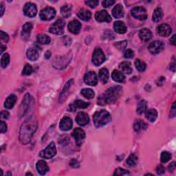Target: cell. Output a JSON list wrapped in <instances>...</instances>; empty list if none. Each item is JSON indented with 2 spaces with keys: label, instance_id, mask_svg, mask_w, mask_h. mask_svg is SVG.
I'll use <instances>...</instances> for the list:
<instances>
[{
  "label": "cell",
  "instance_id": "obj_1",
  "mask_svg": "<svg viewBox=\"0 0 176 176\" xmlns=\"http://www.w3.org/2000/svg\"><path fill=\"white\" fill-rule=\"evenodd\" d=\"M37 128V122L33 117L25 121L21 125L19 132V141L25 145L30 142L32 137Z\"/></svg>",
  "mask_w": 176,
  "mask_h": 176
},
{
  "label": "cell",
  "instance_id": "obj_2",
  "mask_svg": "<svg viewBox=\"0 0 176 176\" xmlns=\"http://www.w3.org/2000/svg\"><path fill=\"white\" fill-rule=\"evenodd\" d=\"M122 92L123 88L121 86H116L109 88L105 93L99 96L97 103L99 104V105H106L115 103L121 95Z\"/></svg>",
  "mask_w": 176,
  "mask_h": 176
},
{
  "label": "cell",
  "instance_id": "obj_3",
  "mask_svg": "<svg viewBox=\"0 0 176 176\" xmlns=\"http://www.w3.org/2000/svg\"><path fill=\"white\" fill-rule=\"evenodd\" d=\"M111 120H112V117H111L110 113L106 110L101 109L97 111L94 113V123L97 128L101 127L107 125L111 121Z\"/></svg>",
  "mask_w": 176,
  "mask_h": 176
},
{
  "label": "cell",
  "instance_id": "obj_4",
  "mask_svg": "<svg viewBox=\"0 0 176 176\" xmlns=\"http://www.w3.org/2000/svg\"><path fill=\"white\" fill-rule=\"evenodd\" d=\"M56 145H55V143L54 142H52L46 146V148L42 150L40 152L39 155L40 157L44 159H51L56 155Z\"/></svg>",
  "mask_w": 176,
  "mask_h": 176
},
{
  "label": "cell",
  "instance_id": "obj_5",
  "mask_svg": "<svg viewBox=\"0 0 176 176\" xmlns=\"http://www.w3.org/2000/svg\"><path fill=\"white\" fill-rule=\"evenodd\" d=\"M106 60L105 54L100 48H96L92 56V62L96 66L102 65Z\"/></svg>",
  "mask_w": 176,
  "mask_h": 176
},
{
  "label": "cell",
  "instance_id": "obj_6",
  "mask_svg": "<svg viewBox=\"0 0 176 176\" xmlns=\"http://www.w3.org/2000/svg\"><path fill=\"white\" fill-rule=\"evenodd\" d=\"M56 15V11L52 7H46L40 12V18L43 21H50Z\"/></svg>",
  "mask_w": 176,
  "mask_h": 176
},
{
  "label": "cell",
  "instance_id": "obj_7",
  "mask_svg": "<svg viewBox=\"0 0 176 176\" xmlns=\"http://www.w3.org/2000/svg\"><path fill=\"white\" fill-rule=\"evenodd\" d=\"M65 26V21L63 19H58V20L51 25L49 28V31L51 33L60 35L63 33Z\"/></svg>",
  "mask_w": 176,
  "mask_h": 176
},
{
  "label": "cell",
  "instance_id": "obj_8",
  "mask_svg": "<svg viewBox=\"0 0 176 176\" xmlns=\"http://www.w3.org/2000/svg\"><path fill=\"white\" fill-rule=\"evenodd\" d=\"M30 100H31V97L30 94L27 93L25 95L24 99H23L22 102L21 103V105L19 107V112H18V116L19 118H21V117L24 116L25 115V113L27 112V110L29 107V104L30 103Z\"/></svg>",
  "mask_w": 176,
  "mask_h": 176
},
{
  "label": "cell",
  "instance_id": "obj_9",
  "mask_svg": "<svg viewBox=\"0 0 176 176\" xmlns=\"http://www.w3.org/2000/svg\"><path fill=\"white\" fill-rule=\"evenodd\" d=\"M132 15L135 19L141 21H144L147 18V12L146 9L141 6L133 8L132 10Z\"/></svg>",
  "mask_w": 176,
  "mask_h": 176
},
{
  "label": "cell",
  "instance_id": "obj_10",
  "mask_svg": "<svg viewBox=\"0 0 176 176\" xmlns=\"http://www.w3.org/2000/svg\"><path fill=\"white\" fill-rule=\"evenodd\" d=\"M164 48V44L161 41H155L152 42L148 48L150 53L152 54H158L163 50Z\"/></svg>",
  "mask_w": 176,
  "mask_h": 176
},
{
  "label": "cell",
  "instance_id": "obj_11",
  "mask_svg": "<svg viewBox=\"0 0 176 176\" xmlns=\"http://www.w3.org/2000/svg\"><path fill=\"white\" fill-rule=\"evenodd\" d=\"M24 13L27 17H35L37 13V6L33 3H27L24 8Z\"/></svg>",
  "mask_w": 176,
  "mask_h": 176
},
{
  "label": "cell",
  "instance_id": "obj_12",
  "mask_svg": "<svg viewBox=\"0 0 176 176\" xmlns=\"http://www.w3.org/2000/svg\"><path fill=\"white\" fill-rule=\"evenodd\" d=\"M84 82L90 86H95L98 83V78L95 72H88L84 76Z\"/></svg>",
  "mask_w": 176,
  "mask_h": 176
},
{
  "label": "cell",
  "instance_id": "obj_13",
  "mask_svg": "<svg viewBox=\"0 0 176 176\" xmlns=\"http://www.w3.org/2000/svg\"><path fill=\"white\" fill-rule=\"evenodd\" d=\"M72 136L74 138L76 141L77 145H81L83 141L86 138V133L81 128H76L72 133Z\"/></svg>",
  "mask_w": 176,
  "mask_h": 176
},
{
  "label": "cell",
  "instance_id": "obj_14",
  "mask_svg": "<svg viewBox=\"0 0 176 176\" xmlns=\"http://www.w3.org/2000/svg\"><path fill=\"white\" fill-rule=\"evenodd\" d=\"M95 18L96 20L100 23L110 22L111 20H112V19H111V17L108 12H107L106 11H104V10L96 12L95 14Z\"/></svg>",
  "mask_w": 176,
  "mask_h": 176
},
{
  "label": "cell",
  "instance_id": "obj_15",
  "mask_svg": "<svg viewBox=\"0 0 176 176\" xmlns=\"http://www.w3.org/2000/svg\"><path fill=\"white\" fill-rule=\"evenodd\" d=\"M59 127L62 131H69L72 127V120L70 117H63L60 122Z\"/></svg>",
  "mask_w": 176,
  "mask_h": 176
},
{
  "label": "cell",
  "instance_id": "obj_16",
  "mask_svg": "<svg viewBox=\"0 0 176 176\" xmlns=\"http://www.w3.org/2000/svg\"><path fill=\"white\" fill-rule=\"evenodd\" d=\"M157 32L158 35L162 36V37H168L171 35L172 29L169 25L167 24H162L158 26Z\"/></svg>",
  "mask_w": 176,
  "mask_h": 176
},
{
  "label": "cell",
  "instance_id": "obj_17",
  "mask_svg": "<svg viewBox=\"0 0 176 176\" xmlns=\"http://www.w3.org/2000/svg\"><path fill=\"white\" fill-rule=\"evenodd\" d=\"M76 121L80 126H85L90 122L89 116L85 112H79L76 117Z\"/></svg>",
  "mask_w": 176,
  "mask_h": 176
},
{
  "label": "cell",
  "instance_id": "obj_18",
  "mask_svg": "<svg viewBox=\"0 0 176 176\" xmlns=\"http://www.w3.org/2000/svg\"><path fill=\"white\" fill-rule=\"evenodd\" d=\"M36 169H37L39 174L42 175H45L49 170H50L47 162L43 160L37 162V164H36Z\"/></svg>",
  "mask_w": 176,
  "mask_h": 176
},
{
  "label": "cell",
  "instance_id": "obj_19",
  "mask_svg": "<svg viewBox=\"0 0 176 176\" xmlns=\"http://www.w3.org/2000/svg\"><path fill=\"white\" fill-rule=\"evenodd\" d=\"M68 30L73 34H79L81 30V24L78 20H73L72 21H70L68 24Z\"/></svg>",
  "mask_w": 176,
  "mask_h": 176
},
{
  "label": "cell",
  "instance_id": "obj_20",
  "mask_svg": "<svg viewBox=\"0 0 176 176\" xmlns=\"http://www.w3.org/2000/svg\"><path fill=\"white\" fill-rule=\"evenodd\" d=\"M32 29V24L30 22H27L24 25L22 28L21 31V37L24 39H28L29 37H30V32Z\"/></svg>",
  "mask_w": 176,
  "mask_h": 176
},
{
  "label": "cell",
  "instance_id": "obj_21",
  "mask_svg": "<svg viewBox=\"0 0 176 176\" xmlns=\"http://www.w3.org/2000/svg\"><path fill=\"white\" fill-rule=\"evenodd\" d=\"M139 37L143 41H148L152 37V32L148 28H144L139 32Z\"/></svg>",
  "mask_w": 176,
  "mask_h": 176
},
{
  "label": "cell",
  "instance_id": "obj_22",
  "mask_svg": "<svg viewBox=\"0 0 176 176\" xmlns=\"http://www.w3.org/2000/svg\"><path fill=\"white\" fill-rule=\"evenodd\" d=\"M113 28L118 34H125L127 32V27L123 21H117L113 24Z\"/></svg>",
  "mask_w": 176,
  "mask_h": 176
},
{
  "label": "cell",
  "instance_id": "obj_23",
  "mask_svg": "<svg viewBox=\"0 0 176 176\" xmlns=\"http://www.w3.org/2000/svg\"><path fill=\"white\" fill-rule=\"evenodd\" d=\"M78 17H79L81 20L87 21H89L92 17V14L91 12L86 8H82L81 9L79 13H78Z\"/></svg>",
  "mask_w": 176,
  "mask_h": 176
},
{
  "label": "cell",
  "instance_id": "obj_24",
  "mask_svg": "<svg viewBox=\"0 0 176 176\" xmlns=\"http://www.w3.org/2000/svg\"><path fill=\"white\" fill-rule=\"evenodd\" d=\"M112 15L114 18H120L124 16V9L122 5L117 4L112 10Z\"/></svg>",
  "mask_w": 176,
  "mask_h": 176
},
{
  "label": "cell",
  "instance_id": "obj_25",
  "mask_svg": "<svg viewBox=\"0 0 176 176\" xmlns=\"http://www.w3.org/2000/svg\"><path fill=\"white\" fill-rule=\"evenodd\" d=\"M26 55L28 59L32 61H37L39 58L38 51L33 48H30L28 49V50L26 52Z\"/></svg>",
  "mask_w": 176,
  "mask_h": 176
},
{
  "label": "cell",
  "instance_id": "obj_26",
  "mask_svg": "<svg viewBox=\"0 0 176 176\" xmlns=\"http://www.w3.org/2000/svg\"><path fill=\"white\" fill-rule=\"evenodd\" d=\"M112 79L118 83H123L125 80V76L124 74L118 70H113L112 73Z\"/></svg>",
  "mask_w": 176,
  "mask_h": 176
},
{
  "label": "cell",
  "instance_id": "obj_27",
  "mask_svg": "<svg viewBox=\"0 0 176 176\" xmlns=\"http://www.w3.org/2000/svg\"><path fill=\"white\" fill-rule=\"evenodd\" d=\"M17 101V96L15 94H11L10 95L7 99H6V101L4 103V107L6 109H12L14 107L15 104Z\"/></svg>",
  "mask_w": 176,
  "mask_h": 176
},
{
  "label": "cell",
  "instance_id": "obj_28",
  "mask_svg": "<svg viewBox=\"0 0 176 176\" xmlns=\"http://www.w3.org/2000/svg\"><path fill=\"white\" fill-rule=\"evenodd\" d=\"M146 118L150 122H155L158 117V112L155 109H146Z\"/></svg>",
  "mask_w": 176,
  "mask_h": 176
},
{
  "label": "cell",
  "instance_id": "obj_29",
  "mask_svg": "<svg viewBox=\"0 0 176 176\" xmlns=\"http://www.w3.org/2000/svg\"><path fill=\"white\" fill-rule=\"evenodd\" d=\"M73 82H74V81L72 79H71L68 81L66 86H65L63 91H62V93L61 94V96H60V100H59L60 102H63V100L66 99V98L67 97V94H67L68 91H69L70 87H71L72 85L73 84Z\"/></svg>",
  "mask_w": 176,
  "mask_h": 176
},
{
  "label": "cell",
  "instance_id": "obj_30",
  "mask_svg": "<svg viewBox=\"0 0 176 176\" xmlns=\"http://www.w3.org/2000/svg\"><path fill=\"white\" fill-rule=\"evenodd\" d=\"M99 77L100 81L103 83H106L109 79V72L106 68H102L99 72Z\"/></svg>",
  "mask_w": 176,
  "mask_h": 176
},
{
  "label": "cell",
  "instance_id": "obj_31",
  "mask_svg": "<svg viewBox=\"0 0 176 176\" xmlns=\"http://www.w3.org/2000/svg\"><path fill=\"white\" fill-rule=\"evenodd\" d=\"M120 68L124 73H126L127 74H131L133 70L132 67V64L131 63H129V61L123 62V63L120 65Z\"/></svg>",
  "mask_w": 176,
  "mask_h": 176
},
{
  "label": "cell",
  "instance_id": "obj_32",
  "mask_svg": "<svg viewBox=\"0 0 176 176\" xmlns=\"http://www.w3.org/2000/svg\"><path fill=\"white\" fill-rule=\"evenodd\" d=\"M147 124H146L141 120H136L133 124V129L136 132H139L141 129H146L147 128Z\"/></svg>",
  "mask_w": 176,
  "mask_h": 176
},
{
  "label": "cell",
  "instance_id": "obj_33",
  "mask_svg": "<svg viewBox=\"0 0 176 176\" xmlns=\"http://www.w3.org/2000/svg\"><path fill=\"white\" fill-rule=\"evenodd\" d=\"M163 17V11L161 8H157L155 9L153 14L152 20L155 22H158L162 19Z\"/></svg>",
  "mask_w": 176,
  "mask_h": 176
},
{
  "label": "cell",
  "instance_id": "obj_34",
  "mask_svg": "<svg viewBox=\"0 0 176 176\" xmlns=\"http://www.w3.org/2000/svg\"><path fill=\"white\" fill-rule=\"evenodd\" d=\"M61 12L64 17L68 18L72 14V6L70 5H64L61 8Z\"/></svg>",
  "mask_w": 176,
  "mask_h": 176
},
{
  "label": "cell",
  "instance_id": "obj_35",
  "mask_svg": "<svg viewBox=\"0 0 176 176\" xmlns=\"http://www.w3.org/2000/svg\"><path fill=\"white\" fill-rule=\"evenodd\" d=\"M37 41H39V43H40L41 44L47 45L50 43L51 39L50 37L47 35L40 34L37 36Z\"/></svg>",
  "mask_w": 176,
  "mask_h": 176
},
{
  "label": "cell",
  "instance_id": "obj_36",
  "mask_svg": "<svg viewBox=\"0 0 176 176\" xmlns=\"http://www.w3.org/2000/svg\"><path fill=\"white\" fill-rule=\"evenodd\" d=\"M138 157H137L134 154H132L129 156L128 158L127 159L126 163L128 164L129 167H135L137 164V162H138Z\"/></svg>",
  "mask_w": 176,
  "mask_h": 176
},
{
  "label": "cell",
  "instance_id": "obj_37",
  "mask_svg": "<svg viewBox=\"0 0 176 176\" xmlns=\"http://www.w3.org/2000/svg\"><path fill=\"white\" fill-rule=\"evenodd\" d=\"M81 94H82L85 98H86V99H93L94 97V95H95L94 91L92 89H90V88H85V89L81 90Z\"/></svg>",
  "mask_w": 176,
  "mask_h": 176
},
{
  "label": "cell",
  "instance_id": "obj_38",
  "mask_svg": "<svg viewBox=\"0 0 176 176\" xmlns=\"http://www.w3.org/2000/svg\"><path fill=\"white\" fill-rule=\"evenodd\" d=\"M147 108V103L145 100H142V101L138 104V107H137V113L138 114L141 115L143 113H145Z\"/></svg>",
  "mask_w": 176,
  "mask_h": 176
},
{
  "label": "cell",
  "instance_id": "obj_39",
  "mask_svg": "<svg viewBox=\"0 0 176 176\" xmlns=\"http://www.w3.org/2000/svg\"><path fill=\"white\" fill-rule=\"evenodd\" d=\"M135 66L136 69L139 72H144L146 70V65L144 61H141V59H136L135 61Z\"/></svg>",
  "mask_w": 176,
  "mask_h": 176
},
{
  "label": "cell",
  "instance_id": "obj_40",
  "mask_svg": "<svg viewBox=\"0 0 176 176\" xmlns=\"http://www.w3.org/2000/svg\"><path fill=\"white\" fill-rule=\"evenodd\" d=\"M74 106L76 108H80V109H86L90 105V103L83 101L81 100H76L74 101Z\"/></svg>",
  "mask_w": 176,
  "mask_h": 176
},
{
  "label": "cell",
  "instance_id": "obj_41",
  "mask_svg": "<svg viewBox=\"0 0 176 176\" xmlns=\"http://www.w3.org/2000/svg\"><path fill=\"white\" fill-rule=\"evenodd\" d=\"M10 62V56L8 53H5L2 55L1 58V66L2 68L7 67Z\"/></svg>",
  "mask_w": 176,
  "mask_h": 176
},
{
  "label": "cell",
  "instance_id": "obj_42",
  "mask_svg": "<svg viewBox=\"0 0 176 176\" xmlns=\"http://www.w3.org/2000/svg\"><path fill=\"white\" fill-rule=\"evenodd\" d=\"M172 157V155L171 154V153H169L168 151H163L161 154L160 156V160L162 162H167L171 160Z\"/></svg>",
  "mask_w": 176,
  "mask_h": 176
},
{
  "label": "cell",
  "instance_id": "obj_43",
  "mask_svg": "<svg viewBox=\"0 0 176 176\" xmlns=\"http://www.w3.org/2000/svg\"><path fill=\"white\" fill-rule=\"evenodd\" d=\"M127 41H118L114 44V46L119 50H125L127 47Z\"/></svg>",
  "mask_w": 176,
  "mask_h": 176
},
{
  "label": "cell",
  "instance_id": "obj_44",
  "mask_svg": "<svg viewBox=\"0 0 176 176\" xmlns=\"http://www.w3.org/2000/svg\"><path fill=\"white\" fill-rule=\"evenodd\" d=\"M32 72V67H31L30 65L26 64L24 67V70L22 71L23 75H25V76H28V75L31 74Z\"/></svg>",
  "mask_w": 176,
  "mask_h": 176
},
{
  "label": "cell",
  "instance_id": "obj_45",
  "mask_svg": "<svg viewBox=\"0 0 176 176\" xmlns=\"http://www.w3.org/2000/svg\"><path fill=\"white\" fill-rule=\"evenodd\" d=\"M129 174V172L128 171L125 170V169H121V168H118L115 170L113 175H127Z\"/></svg>",
  "mask_w": 176,
  "mask_h": 176
},
{
  "label": "cell",
  "instance_id": "obj_46",
  "mask_svg": "<svg viewBox=\"0 0 176 176\" xmlns=\"http://www.w3.org/2000/svg\"><path fill=\"white\" fill-rule=\"evenodd\" d=\"M86 4L87 6H89L90 8H96V6L99 5V2L97 1V0H89V1L86 2Z\"/></svg>",
  "mask_w": 176,
  "mask_h": 176
},
{
  "label": "cell",
  "instance_id": "obj_47",
  "mask_svg": "<svg viewBox=\"0 0 176 176\" xmlns=\"http://www.w3.org/2000/svg\"><path fill=\"white\" fill-rule=\"evenodd\" d=\"M0 38H1V41L2 42H4V43H6V42H8L9 40V37L8 34L2 30L0 31Z\"/></svg>",
  "mask_w": 176,
  "mask_h": 176
},
{
  "label": "cell",
  "instance_id": "obj_48",
  "mask_svg": "<svg viewBox=\"0 0 176 176\" xmlns=\"http://www.w3.org/2000/svg\"><path fill=\"white\" fill-rule=\"evenodd\" d=\"M133 52L132 51V50L131 49H127V50H126L125 51V53H124V57L125 58H131L133 57Z\"/></svg>",
  "mask_w": 176,
  "mask_h": 176
},
{
  "label": "cell",
  "instance_id": "obj_49",
  "mask_svg": "<svg viewBox=\"0 0 176 176\" xmlns=\"http://www.w3.org/2000/svg\"><path fill=\"white\" fill-rule=\"evenodd\" d=\"M116 2L113 1V0H105V1H103L102 2V4L105 8H109L110 6H112V5L114 4Z\"/></svg>",
  "mask_w": 176,
  "mask_h": 176
},
{
  "label": "cell",
  "instance_id": "obj_50",
  "mask_svg": "<svg viewBox=\"0 0 176 176\" xmlns=\"http://www.w3.org/2000/svg\"><path fill=\"white\" fill-rule=\"evenodd\" d=\"M165 172V168L164 166L162 165H158L157 169H156V173L158 175H162L164 174Z\"/></svg>",
  "mask_w": 176,
  "mask_h": 176
},
{
  "label": "cell",
  "instance_id": "obj_51",
  "mask_svg": "<svg viewBox=\"0 0 176 176\" xmlns=\"http://www.w3.org/2000/svg\"><path fill=\"white\" fill-rule=\"evenodd\" d=\"M70 164L71 167H72L74 168H78L79 167V162L77 161V160L76 159H72L71 160L70 162Z\"/></svg>",
  "mask_w": 176,
  "mask_h": 176
},
{
  "label": "cell",
  "instance_id": "obj_52",
  "mask_svg": "<svg viewBox=\"0 0 176 176\" xmlns=\"http://www.w3.org/2000/svg\"><path fill=\"white\" fill-rule=\"evenodd\" d=\"M63 42L65 45H70L72 43V40L69 36H65L63 38Z\"/></svg>",
  "mask_w": 176,
  "mask_h": 176
},
{
  "label": "cell",
  "instance_id": "obj_53",
  "mask_svg": "<svg viewBox=\"0 0 176 176\" xmlns=\"http://www.w3.org/2000/svg\"><path fill=\"white\" fill-rule=\"evenodd\" d=\"M1 133H5L6 131H7V125L4 122V121H1Z\"/></svg>",
  "mask_w": 176,
  "mask_h": 176
},
{
  "label": "cell",
  "instance_id": "obj_54",
  "mask_svg": "<svg viewBox=\"0 0 176 176\" xmlns=\"http://www.w3.org/2000/svg\"><path fill=\"white\" fill-rule=\"evenodd\" d=\"M175 167H176V163H175V162H172L171 164L169 165V167H168V169H169V172L174 171L175 169Z\"/></svg>",
  "mask_w": 176,
  "mask_h": 176
},
{
  "label": "cell",
  "instance_id": "obj_55",
  "mask_svg": "<svg viewBox=\"0 0 176 176\" xmlns=\"http://www.w3.org/2000/svg\"><path fill=\"white\" fill-rule=\"evenodd\" d=\"M175 112H176V111H175V102L174 103V104H173L171 109V116H170L171 117V118H174V117H175Z\"/></svg>",
  "mask_w": 176,
  "mask_h": 176
},
{
  "label": "cell",
  "instance_id": "obj_56",
  "mask_svg": "<svg viewBox=\"0 0 176 176\" xmlns=\"http://www.w3.org/2000/svg\"><path fill=\"white\" fill-rule=\"evenodd\" d=\"M164 81H165V79L164 78V76L159 77L158 79V80H157V84H158V86H162V85L164 84Z\"/></svg>",
  "mask_w": 176,
  "mask_h": 176
},
{
  "label": "cell",
  "instance_id": "obj_57",
  "mask_svg": "<svg viewBox=\"0 0 176 176\" xmlns=\"http://www.w3.org/2000/svg\"><path fill=\"white\" fill-rule=\"evenodd\" d=\"M1 118L4 119H8L9 118V113L7 111H4L1 113Z\"/></svg>",
  "mask_w": 176,
  "mask_h": 176
},
{
  "label": "cell",
  "instance_id": "obj_58",
  "mask_svg": "<svg viewBox=\"0 0 176 176\" xmlns=\"http://www.w3.org/2000/svg\"><path fill=\"white\" fill-rule=\"evenodd\" d=\"M68 109H69L70 112H75V110L76 109V107L74 106V104H71V105H70L69 107H68Z\"/></svg>",
  "mask_w": 176,
  "mask_h": 176
},
{
  "label": "cell",
  "instance_id": "obj_59",
  "mask_svg": "<svg viewBox=\"0 0 176 176\" xmlns=\"http://www.w3.org/2000/svg\"><path fill=\"white\" fill-rule=\"evenodd\" d=\"M170 42L173 45H175V35H174L172 36V37L171 38Z\"/></svg>",
  "mask_w": 176,
  "mask_h": 176
},
{
  "label": "cell",
  "instance_id": "obj_60",
  "mask_svg": "<svg viewBox=\"0 0 176 176\" xmlns=\"http://www.w3.org/2000/svg\"><path fill=\"white\" fill-rule=\"evenodd\" d=\"M0 7H1V17H2L3 14H4V5H3L2 3L0 4Z\"/></svg>",
  "mask_w": 176,
  "mask_h": 176
},
{
  "label": "cell",
  "instance_id": "obj_61",
  "mask_svg": "<svg viewBox=\"0 0 176 176\" xmlns=\"http://www.w3.org/2000/svg\"><path fill=\"white\" fill-rule=\"evenodd\" d=\"M170 69L173 71V72H175V62L174 63H172L170 66Z\"/></svg>",
  "mask_w": 176,
  "mask_h": 176
},
{
  "label": "cell",
  "instance_id": "obj_62",
  "mask_svg": "<svg viewBox=\"0 0 176 176\" xmlns=\"http://www.w3.org/2000/svg\"><path fill=\"white\" fill-rule=\"evenodd\" d=\"M50 56H51V53L50 51L46 52V53L45 54V58H47V59H48V58L50 57Z\"/></svg>",
  "mask_w": 176,
  "mask_h": 176
},
{
  "label": "cell",
  "instance_id": "obj_63",
  "mask_svg": "<svg viewBox=\"0 0 176 176\" xmlns=\"http://www.w3.org/2000/svg\"><path fill=\"white\" fill-rule=\"evenodd\" d=\"M6 45H1V53L2 54L3 53V52H4L6 50Z\"/></svg>",
  "mask_w": 176,
  "mask_h": 176
},
{
  "label": "cell",
  "instance_id": "obj_64",
  "mask_svg": "<svg viewBox=\"0 0 176 176\" xmlns=\"http://www.w3.org/2000/svg\"><path fill=\"white\" fill-rule=\"evenodd\" d=\"M32 175V174H30V173H27V174H26V175Z\"/></svg>",
  "mask_w": 176,
  "mask_h": 176
}]
</instances>
